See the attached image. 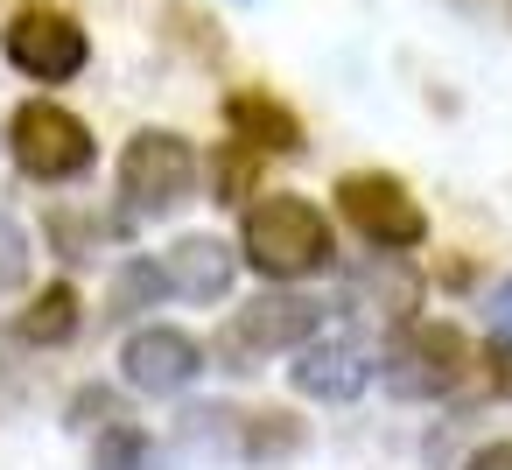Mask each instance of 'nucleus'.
I'll use <instances>...</instances> for the list:
<instances>
[{"mask_svg":"<svg viewBox=\"0 0 512 470\" xmlns=\"http://www.w3.org/2000/svg\"><path fill=\"white\" fill-rule=\"evenodd\" d=\"M239 253L267 274V281H295V274H316L330 260V225L309 197H260L246 211V232H239Z\"/></svg>","mask_w":512,"mask_h":470,"instance_id":"nucleus-1","label":"nucleus"},{"mask_svg":"<svg viewBox=\"0 0 512 470\" xmlns=\"http://www.w3.org/2000/svg\"><path fill=\"white\" fill-rule=\"evenodd\" d=\"M197 183V148L169 127H141L120 148V204L127 218H162L169 204H183Z\"/></svg>","mask_w":512,"mask_h":470,"instance_id":"nucleus-2","label":"nucleus"},{"mask_svg":"<svg viewBox=\"0 0 512 470\" xmlns=\"http://www.w3.org/2000/svg\"><path fill=\"white\" fill-rule=\"evenodd\" d=\"M8 155L22 162V176L36 183H71L92 169V127L78 113H64L57 99H29L8 120Z\"/></svg>","mask_w":512,"mask_h":470,"instance_id":"nucleus-3","label":"nucleus"},{"mask_svg":"<svg viewBox=\"0 0 512 470\" xmlns=\"http://www.w3.org/2000/svg\"><path fill=\"white\" fill-rule=\"evenodd\" d=\"M0 50H8V64H15L22 78H36V85H64V78H78L85 57H92L85 29H78L64 8H22L8 29H0Z\"/></svg>","mask_w":512,"mask_h":470,"instance_id":"nucleus-4","label":"nucleus"},{"mask_svg":"<svg viewBox=\"0 0 512 470\" xmlns=\"http://www.w3.org/2000/svg\"><path fill=\"white\" fill-rule=\"evenodd\" d=\"M463 365H470V344L456 323H414V330H400V344L386 358V386H393V400H442V393H456Z\"/></svg>","mask_w":512,"mask_h":470,"instance_id":"nucleus-5","label":"nucleus"},{"mask_svg":"<svg viewBox=\"0 0 512 470\" xmlns=\"http://www.w3.org/2000/svg\"><path fill=\"white\" fill-rule=\"evenodd\" d=\"M337 211H344V225H351L358 239H372V246H386V253L428 239L421 204H414L393 176H344V183H337Z\"/></svg>","mask_w":512,"mask_h":470,"instance_id":"nucleus-6","label":"nucleus"},{"mask_svg":"<svg viewBox=\"0 0 512 470\" xmlns=\"http://www.w3.org/2000/svg\"><path fill=\"white\" fill-rule=\"evenodd\" d=\"M120 372H127V386H141V393L169 400V393H183V386L204 372V344H197L190 330H176V323H148V330H134V337H127Z\"/></svg>","mask_w":512,"mask_h":470,"instance_id":"nucleus-7","label":"nucleus"},{"mask_svg":"<svg viewBox=\"0 0 512 470\" xmlns=\"http://www.w3.org/2000/svg\"><path fill=\"white\" fill-rule=\"evenodd\" d=\"M365 379H372V351H365V337H316V344H302L295 351V386L309 393V400H330V407H344V400H358L365 393Z\"/></svg>","mask_w":512,"mask_h":470,"instance_id":"nucleus-8","label":"nucleus"},{"mask_svg":"<svg viewBox=\"0 0 512 470\" xmlns=\"http://www.w3.org/2000/svg\"><path fill=\"white\" fill-rule=\"evenodd\" d=\"M316 302H302V295H260V302H246L239 316H232V330H225V344H239V351H288V344H309V330H316Z\"/></svg>","mask_w":512,"mask_h":470,"instance_id":"nucleus-9","label":"nucleus"},{"mask_svg":"<svg viewBox=\"0 0 512 470\" xmlns=\"http://www.w3.org/2000/svg\"><path fill=\"white\" fill-rule=\"evenodd\" d=\"M155 274H162V295H183V302H218L225 288H232V246L225 239H176L162 260H155Z\"/></svg>","mask_w":512,"mask_h":470,"instance_id":"nucleus-10","label":"nucleus"},{"mask_svg":"<svg viewBox=\"0 0 512 470\" xmlns=\"http://www.w3.org/2000/svg\"><path fill=\"white\" fill-rule=\"evenodd\" d=\"M225 127H232L239 148H253V155H295V148H302V120H295L288 106H274L267 92L225 99Z\"/></svg>","mask_w":512,"mask_h":470,"instance_id":"nucleus-11","label":"nucleus"},{"mask_svg":"<svg viewBox=\"0 0 512 470\" xmlns=\"http://www.w3.org/2000/svg\"><path fill=\"white\" fill-rule=\"evenodd\" d=\"M15 330H22V344H71V337H78V295H71L64 281H57V288H43V295L22 309V323H15Z\"/></svg>","mask_w":512,"mask_h":470,"instance_id":"nucleus-12","label":"nucleus"},{"mask_svg":"<svg viewBox=\"0 0 512 470\" xmlns=\"http://www.w3.org/2000/svg\"><path fill=\"white\" fill-rule=\"evenodd\" d=\"M99 470H148V442H141L134 428H113V435L99 442Z\"/></svg>","mask_w":512,"mask_h":470,"instance_id":"nucleus-13","label":"nucleus"},{"mask_svg":"<svg viewBox=\"0 0 512 470\" xmlns=\"http://www.w3.org/2000/svg\"><path fill=\"white\" fill-rule=\"evenodd\" d=\"M246 176H253V162H246V155H239V162L225 155V162H218V204H232V190H246Z\"/></svg>","mask_w":512,"mask_h":470,"instance_id":"nucleus-14","label":"nucleus"},{"mask_svg":"<svg viewBox=\"0 0 512 470\" xmlns=\"http://www.w3.org/2000/svg\"><path fill=\"white\" fill-rule=\"evenodd\" d=\"M491 337H498V344H512V281L491 295Z\"/></svg>","mask_w":512,"mask_h":470,"instance_id":"nucleus-15","label":"nucleus"},{"mask_svg":"<svg viewBox=\"0 0 512 470\" xmlns=\"http://www.w3.org/2000/svg\"><path fill=\"white\" fill-rule=\"evenodd\" d=\"M463 470H512V442H484V449H477Z\"/></svg>","mask_w":512,"mask_h":470,"instance_id":"nucleus-16","label":"nucleus"},{"mask_svg":"<svg viewBox=\"0 0 512 470\" xmlns=\"http://www.w3.org/2000/svg\"><path fill=\"white\" fill-rule=\"evenodd\" d=\"M505 22H512V0H505Z\"/></svg>","mask_w":512,"mask_h":470,"instance_id":"nucleus-17","label":"nucleus"}]
</instances>
